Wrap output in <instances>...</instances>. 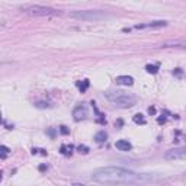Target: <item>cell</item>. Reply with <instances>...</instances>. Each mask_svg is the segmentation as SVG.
<instances>
[{
    "label": "cell",
    "instance_id": "obj_1",
    "mask_svg": "<svg viewBox=\"0 0 186 186\" xmlns=\"http://www.w3.org/2000/svg\"><path fill=\"white\" fill-rule=\"evenodd\" d=\"M92 179L100 183H115V185H147L157 180L159 177L150 173H137L124 167L108 166L99 167L92 173Z\"/></svg>",
    "mask_w": 186,
    "mask_h": 186
},
{
    "label": "cell",
    "instance_id": "obj_2",
    "mask_svg": "<svg viewBox=\"0 0 186 186\" xmlns=\"http://www.w3.org/2000/svg\"><path fill=\"white\" fill-rule=\"evenodd\" d=\"M105 95L108 100L116 108H131L137 103V98L132 93H127L124 90H109Z\"/></svg>",
    "mask_w": 186,
    "mask_h": 186
},
{
    "label": "cell",
    "instance_id": "obj_3",
    "mask_svg": "<svg viewBox=\"0 0 186 186\" xmlns=\"http://www.w3.org/2000/svg\"><path fill=\"white\" fill-rule=\"evenodd\" d=\"M22 12L31 16H61V12L54 9V7H48V6H39V4H31V6H25L22 7Z\"/></svg>",
    "mask_w": 186,
    "mask_h": 186
},
{
    "label": "cell",
    "instance_id": "obj_4",
    "mask_svg": "<svg viewBox=\"0 0 186 186\" xmlns=\"http://www.w3.org/2000/svg\"><path fill=\"white\" fill-rule=\"evenodd\" d=\"M106 16H108V13L102 10H79L71 13V18L80 19V21H99Z\"/></svg>",
    "mask_w": 186,
    "mask_h": 186
},
{
    "label": "cell",
    "instance_id": "obj_5",
    "mask_svg": "<svg viewBox=\"0 0 186 186\" xmlns=\"http://www.w3.org/2000/svg\"><path fill=\"white\" fill-rule=\"evenodd\" d=\"M164 159L166 160H186V147H179V148L166 151Z\"/></svg>",
    "mask_w": 186,
    "mask_h": 186
},
{
    "label": "cell",
    "instance_id": "obj_6",
    "mask_svg": "<svg viewBox=\"0 0 186 186\" xmlns=\"http://www.w3.org/2000/svg\"><path fill=\"white\" fill-rule=\"evenodd\" d=\"M163 48H177V50H186V39H172L166 41L162 45Z\"/></svg>",
    "mask_w": 186,
    "mask_h": 186
},
{
    "label": "cell",
    "instance_id": "obj_7",
    "mask_svg": "<svg viewBox=\"0 0 186 186\" xmlns=\"http://www.w3.org/2000/svg\"><path fill=\"white\" fill-rule=\"evenodd\" d=\"M87 116V109H86V106L82 103V105H77L76 108L73 109V118L74 121H82Z\"/></svg>",
    "mask_w": 186,
    "mask_h": 186
},
{
    "label": "cell",
    "instance_id": "obj_8",
    "mask_svg": "<svg viewBox=\"0 0 186 186\" xmlns=\"http://www.w3.org/2000/svg\"><path fill=\"white\" fill-rule=\"evenodd\" d=\"M167 22L166 21H156V22H150V23H144V25H135V29H145V28H162L166 26Z\"/></svg>",
    "mask_w": 186,
    "mask_h": 186
},
{
    "label": "cell",
    "instance_id": "obj_9",
    "mask_svg": "<svg viewBox=\"0 0 186 186\" xmlns=\"http://www.w3.org/2000/svg\"><path fill=\"white\" fill-rule=\"evenodd\" d=\"M115 147L121 150V151H131L132 150V144L128 140H119V141L115 142Z\"/></svg>",
    "mask_w": 186,
    "mask_h": 186
},
{
    "label": "cell",
    "instance_id": "obj_10",
    "mask_svg": "<svg viewBox=\"0 0 186 186\" xmlns=\"http://www.w3.org/2000/svg\"><path fill=\"white\" fill-rule=\"evenodd\" d=\"M116 84H122V86H132L134 84V79L131 76H118L115 79Z\"/></svg>",
    "mask_w": 186,
    "mask_h": 186
},
{
    "label": "cell",
    "instance_id": "obj_11",
    "mask_svg": "<svg viewBox=\"0 0 186 186\" xmlns=\"http://www.w3.org/2000/svg\"><path fill=\"white\" fill-rule=\"evenodd\" d=\"M73 148H74V147H73L71 144H63L61 148H60V153L63 154V156H71Z\"/></svg>",
    "mask_w": 186,
    "mask_h": 186
},
{
    "label": "cell",
    "instance_id": "obj_12",
    "mask_svg": "<svg viewBox=\"0 0 186 186\" xmlns=\"http://www.w3.org/2000/svg\"><path fill=\"white\" fill-rule=\"evenodd\" d=\"M76 86L79 87V90H80L82 93H84V92L87 90V87L90 86V82H89L87 79H84L83 82H76Z\"/></svg>",
    "mask_w": 186,
    "mask_h": 186
},
{
    "label": "cell",
    "instance_id": "obj_13",
    "mask_svg": "<svg viewBox=\"0 0 186 186\" xmlns=\"http://www.w3.org/2000/svg\"><path fill=\"white\" fill-rule=\"evenodd\" d=\"M106 138H108V134L105 131H99L96 135H95V140L96 142H105L106 141Z\"/></svg>",
    "mask_w": 186,
    "mask_h": 186
},
{
    "label": "cell",
    "instance_id": "obj_14",
    "mask_svg": "<svg viewBox=\"0 0 186 186\" xmlns=\"http://www.w3.org/2000/svg\"><path fill=\"white\" fill-rule=\"evenodd\" d=\"M145 70H147V73H150V74H156V73L159 71V64H147V66H145Z\"/></svg>",
    "mask_w": 186,
    "mask_h": 186
},
{
    "label": "cell",
    "instance_id": "obj_15",
    "mask_svg": "<svg viewBox=\"0 0 186 186\" xmlns=\"http://www.w3.org/2000/svg\"><path fill=\"white\" fill-rule=\"evenodd\" d=\"M132 119H134L135 124H140V125H144V124H145V118H144V115H141V113H135Z\"/></svg>",
    "mask_w": 186,
    "mask_h": 186
},
{
    "label": "cell",
    "instance_id": "obj_16",
    "mask_svg": "<svg viewBox=\"0 0 186 186\" xmlns=\"http://www.w3.org/2000/svg\"><path fill=\"white\" fill-rule=\"evenodd\" d=\"M9 153H10V150H9L6 145H1V147H0V157H1L3 160L7 157V154H9Z\"/></svg>",
    "mask_w": 186,
    "mask_h": 186
},
{
    "label": "cell",
    "instance_id": "obj_17",
    "mask_svg": "<svg viewBox=\"0 0 186 186\" xmlns=\"http://www.w3.org/2000/svg\"><path fill=\"white\" fill-rule=\"evenodd\" d=\"M77 151H79V153H82V154H87L89 153V147H86V145H82V144H80V145L77 147Z\"/></svg>",
    "mask_w": 186,
    "mask_h": 186
},
{
    "label": "cell",
    "instance_id": "obj_18",
    "mask_svg": "<svg viewBox=\"0 0 186 186\" xmlns=\"http://www.w3.org/2000/svg\"><path fill=\"white\" fill-rule=\"evenodd\" d=\"M58 131L61 132V134H63V135H68V134H70V130H68V128H67L66 125H61V127H60V128H58Z\"/></svg>",
    "mask_w": 186,
    "mask_h": 186
},
{
    "label": "cell",
    "instance_id": "obj_19",
    "mask_svg": "<svg viewBox=\"0 0 186 186\" xmlns=\"http://www.w3.org/2000/svg\"><path fill=\"white\" fill-rule=\"evenodd\" d=\"M35 106H36V108H50V105L45 103V102H36Z\"/></svg>",
    "mask_w": 186,
    "mask_h": 186
},
{
    "label": "cell",
    "instance_id": "obj_20",
    "mask_svg": "<svg viewBox=\"0 0 186 186\" xmlns=\"http://www.w3.org/2000/svg\"><path fill=\"white\" fill-rule=\"evenodd\" d=\"M41 153L42 156H47V151L45 150H39V148H32V154H38Z\"/></svg>",
    "mask_w": 186,
    "mask_h": 186
},
{
    "label": "cell",
    "instance_id": "obj_21",
    "mask_svg": "<svg viewBox=\"0 0 186 186\" xmlns=\"http://www.w3.org/2000/svg\"><path fill=\"white\" fill-rule=\"evenodd\" d=\"M47 132H48V135H50L51 138H54V137H55V130H54V128H50V130H47Z\"/></svg>",
    "mask_w": 186,
    "mask_h": 186
},
{
    "label": "cell",
    "instance_id": "obj_22",
    "mask_svg": "<svg viewBox=\"0 0 186 186\" xmlns=\"http://www.w3.org/2000/svg\"><path fill=\"white\" fill-rule=\"evenodd\" d=\"M124 125V122H122V119H118L116 122H115V127H118V128H121Z\"/></svg>",
    "mask_w": 186,
    "mask_h": 186
},
{
    "label": "cell",
    "instance_id": "obj_23",
    "mask_svg": "<svg viewBox=\"0 0 186 186\" xmlns=\"http://www.w3.org/2000/svg\"><path fill=\"white\" fill-rule=\"evenodd\" d=\"M173 74H176V76H180V74H182V70H180V68H175V70H173Z\"/></svg>",
    "mask_w": 186,
    "mask_h": 186
},
{
    "label": "cell",
    "instance_id": "obj_24",
    "mask_svg": "<svg viewBox=\"0 0 186 186\" xmlns=\"http://www.w3.org/2000/svg\"><path fill=\"white\" fill-rule=\"evenodd\" d=\"M38 169H39V172H45V170H47V166H45V164H41Z\"/></svg>",
    "mask_w": 186,
    "mask_h": 186
},
{
    "label": "cell",
    "instance_id": "obj_25",
    "mask_svg": "<svg viewBox=\"0 0 186 186\" xmlns=\"http://www.w3.org/2000/svg\"><path fill=\"white\" fill-rule=\"evenodd\" d=\"M148 112H150L151 115H154V113H156V109H154V108H148Z\"/></svg>",
    "mask_w": 186,
    "mask_h": 186
},
{
    "label": "cell",
    "instance_id": "obj_26",
    "mask_svg": "<svg viewBox=\"0 0 186 186\" xmlns=\"http://www.w3.org/2000/svg\"><path fill=\"white\" fill-rule=\"evenodd\" d=\"M73 186H84V185H80V183H74Z\"/></svg>",
    "mask_w": 186,
    "mask_h": 186
}]
</instances>
